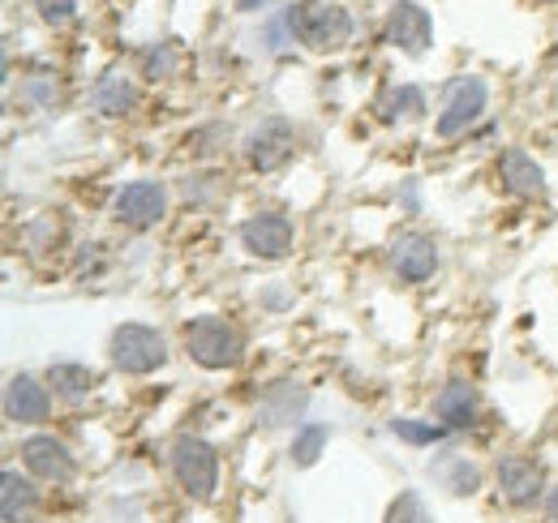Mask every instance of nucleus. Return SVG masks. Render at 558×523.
I'll return each mask as SVG.
<instances>
[{
    "instance_id": "nucleus-25",
    "label": "nucleus",
    "mask_w": 558,
    "mask_h": 523,
    "mask_svg": "<svg viewBox=\"0 0 558 523\" xmlns=\"http://www.w3.org/2000/svg\"><path fill=\"white\" fill-rule=\"evenodd\" d=\"M57 99H61V82H57L52 73H31V77L22 82V104H26V108L48 112V108H57Z\"/></svg>"
},
{
    "instance_id": "nucleus-17",
    "label": "nucleus",
    "mask_w": 558,
    "mask_h": 523,
    "mask_svg": "<svg viewBox=\"0 0 558 523\" xmlns=\"http://www.w3.org/2000/svg\"><path fill=\"white\" fill-rule=\"evenodd\" d=\"M301 412H305V391L296 382H276V387H267L263 399H258V425H267V429L296 425Z\"/></svg>"
},
{
    "instance_id": "nucleus-8",
    "label": "nucleus",
    "mask_w": 558,
    "mask_h": 523,
    "mask_svg": "<svg viewBox=\"0 0 558 523\" xmlns=\"http://www.w3.org/2000/svg\"><path fill=\"white\" fill-rule=\"evenodd\" d=\"M292 241H296V228L283 210H258L241 223V245L250 258L279 262L292 254Z\"/></svg>"
},
{
    "instance_id": "nucleus-16",
    "label": "nucleus",
    "mask_w": 558,
    "mask_h": 523,
    "mask_svg": "<svg viewBox=\"0 0 558 523\" xmlns=\"http://www.w3.org/2000/svg\"><path fill=\"white\" fill-rule=\"evenodd\" d=\"M138 104H142L138 86H134V77L121 73V69H108V73L90 86V108H95L99 117H108V121H125V117H134Z\"/></svg>"
},
{
    "instance_id": "nucleus-20",
    "label": "nucleus",
    "mask_w": 558,
    "mask_h": 523,
    "mask_svg": "<svg viewBox=\"0 0 558 523\" xmlns=\"http://www.w3.org/2000/svg\"><path fill=\"white\" fill-rule=\"evenodd\" d=\"M48 387L61 399H70V403H82V399H90L99 391V374L90 365H77V361H57L48 369Z\"/></svg>"
},
{
    "instance_id": "nucleus-18",
    "label": "nucleus",
    "mask_w": 558,
    "mask_h": 523,
    "mask_svg": "<svg viewBox=\"0 0 558 523\" xmlns=\"http://www.w3.org/2000/svg\"><path fill=\"white\" fill-rule=\"evenodd\" d=\"M374 112H378V121H387V125H396V121H421V117H425V90L413 86V82H391V86L378 95Z\"/></svg>"
},
{
    "instance_id": "nucleus-28",
    "label": "nucleus",
    "mask_w": 558,
    "mask_h": 523,
    "mask_svg": "<svg viewBox=\"0 0 558 523\" xmlns=\"http://www.w3.org/2000/svg\"><path fill=\"white\" fill-rule=\"evenodd\" d=\"M39 9V17L52 26V31H65L73 17H77V0H31Z\"/></svg>"
},
{
    "instance_id": "nucleus-10",
    "label": "nucleus",
    "mask_w": 558,
    "mask_h": 523,
    "mask_svg": "<svg viewBox=\"0 0 558 523\" xmlns=\"http://www.w3.org/2000/svg\"><path fill=\"white\" fill-rule=\"evenodd\" d=\"M383 35L391 48H400L404 57H425L429 44H434V17L429 9L417 0H396L387 9V22H383Z\"/></svg>"
},
{
    "instance_id": "nucleus-31",
    "label": "nucleus",
    "mask_w": 558,
    "mask_h": 523,
    "mask_svg": "<svg viewBox=\"0 0 558 523\" xmlns=\"http://www.w3.org/2000/svg\"><path fill=\"white\" fill-rule=\"evenodd\" d=\"M404 206H409V215H417V185L413 181L404 185Z\"/></svg>"
},
{
    "instance_id": "nucleus-29",
    "label": "nucleus",
    "mask_w": 558,
    "mask_h": 523,
    "mask_svg": "<svg viewBox=\"0 0 558 523\" xmlns=\"http://www.w3.org/2000/svg\"><path fill=\"white\" fill-rule=\"evenodd\" d=\"M207 181H215V177L198 172V177H185V185H181V190H185V197H190V202H210L219 190H207Z\"/></svg>"
},
{
    "instance_id": "nucleus-27",
    "label": "nucleus",
    "mask_w": 558,
    "mask_h": 523,
    "mask_svg": "<svg viewBox=\"0 0 558 523\" xmlns=\"http://www.w3.org/2000/svg\"><path fill=\"white\" fill-rule=\"evenodd\" d=\"M22 245H26L31 254L57 250V245H61V223H57V219H35V223H26V228H22Z\"/></svg>"
},
{
    "instance_id": "nucleus-24",
    "label": "nucleus",
    "mask_w": 558,
    "mask_h": 523,
    "mask_svg": "<svg viewBox=\"0 0 558 523\" xmlns=\"http://www.w3.org/2000/svg\"><path fill=\"white\" fill-rule=\"evenodd\" d=\"M177 69H181L177 44H150V48L142 52V77H146V82H172Z\"/></svg>"
},
{
    "instance_id": "nucleus-9",
    "label": "nucleus",
    "mask_w": 558,
    "mask_h": 523,
    "mask_svg": "<svg viewBox=\"0 0 558 523\" xmlns=\"http://www.w3.org/2000/svg\"><path fill=\"white\" fill-rule=\"evenodd\" d=\"M17 455L26 463V472H31L35 481H44V485H73V476H77L73 451L61 438H52V434H31V438H22Z\"/></svg>"
},
{
    "instance_id": "nucleus-26",
    "label": "nucleus",
    "mask_w": 558,
    "mask_h": 523,
    "mask_svg": "<svg viewBox=\"0 0 558 523\" xmlns=\"http://www.w3.org/2000/svg\"><path fill=\"white\" fill-rule=\"evenodd\" d=\"M383 523H434V511L425 507V498H421L417 489H404V494L387 507V520Z\"/></svg>"
},
{
    "instance_id": "nucleus-33",
    "label": "nucleus",
    "mask_w": 558,
    "mask_h": 523,
    "mask_svg": "<svg viewBox=\"0 0 558 523\" xmlns=\"http://www.w3.org/2000/svg\"><path fill=\"white\" fill-rule=\"evenodd\" d=\"M546 142H550V146H555V150H558V125H555V130H550V137H546Z\"/></svg>"
},
{
    "instance_id": "nucleus-1",
    "label": "nucleus",
    "mask_w": 558,
    "mask_h": 523,
    "mask_svg": "<svg viewBox=\"0 0 558 523\" xmlns=\"http://www.w3.org/2000/svg\"><path fill=\"white\" fill-rule=\"evenodd\" d=\"M288 13V31H292V44H301L305 52H344L352 44V13L336 0H296L283 9Z\"/></svg>"
},
{
    "instance_id": "nucleus-23",
    "label": "nucleus",
    "mask_w": 558,
    "mask_h": 523,
    "mask_svg": "<svg viewBox=\"0 0 558 523\" xmlns=\"http://www.w3.org/2000/svg\"><path fill=\"white\" fill-rule=\"evenodd\" d=\"M438 476H442V485H447L456 498H473V494L482 489V467L464 455L447 459V467H442Z\"/></svg>"
},
{
    "instance_id": "nucleus-21",
    "label": "nucleus",
    "mask_w": 558,
    "mask_h": 523,
    "mask_svg": "<svg viewBox=\"0 0 558 523\" xmlns=\"http://www.w3.org/2000/svg\"><path fill=\"white\" fill-rule=\"evenodd\" d=\"M327 442H331V425H323V421H305V425H296L288 455H292L296 467H314V463L323 459V451H327Z\"/></svg>"
},
{
    "instance_id": "nucleus-13",
    "label": "nucleus",
    "mask_w": 558,
    "mask_h": 523,
    "mask_svg": "<svg viewBox=\"0 0 558 523\" xmlns=\"http://www.w3.org/2000/svg\"><path fill=\"white\" fill-rule=\"evenodd\" d=\"M48 416H52V387H44L35 374H13L4 387V421L44 425Z\"/></svg>"
},
{
    "instance_id": "nucleus-22",
    "label": "nucleus",
    "mask_w": 558,
    "mask_h": 523,
    "mask_svg": "<svg viewBox=\"0 0 558 523\" xmlns=\"http://www.w3.org/2000/svg\"><path fill=\"white\" fill-rule=\"evenodd\" d=\"M391 434H396L400 442H409V447H438L451 429L438 425V421H421V416H396V421H391Z\"/></svg>"
},
{
    "instance_id": "nucleus-7",
    "label": "nucleus",
    "mask_w": 558,
    "mask_h": 523,
    "mask_svg": "<svg viewBox=\"0 0 558 523\" xmlns=\"http://www.w3.org/2000/svg\"><path fill=\"white\" fill-rule=\"evenodd\" d=\"M241 150H245V163L254 168V172H279L292 155H296V130H292V121H283V117H267V121H258L254 130L245 133V142H241Z\"/></svg>"
},
{
    "instance_id": "nucleus-3",
    "label": "nucleus",
    "mask_w": 558,
    "mask_h": 523,
    "mask_svg": "<svg viewBox=\"0 0 558 523\" xmlns=\"http://www.w3.org/2000/svg\"><path fill=\"white\" fill-rule=\"evenodd\" d=\"M108 356H112V369L125 374V378H150L168 365V339L159 327H146V323H121L108 339Z\"/></svg>"
},
{
    "instance_id": "nucleus-5",
    "label": "nucleus",
    "mask_w": 558,
    "mask_h": 523,
    "mask_svg": "<svg viewBox=\"0 0 558 523\" xmlns=\"http://www.w3.org/2000/svg\"><path fill=\"white\" fill-rule=\"evenodd\" d=\"M172 476L190 498L207 502L219 489V451L210 447L207 438H194V434L177 438L172 442Z\"/></svg>"
},
{
    "instance_id": "nucleus-11",
    "label": "nucleus",
    "mask_w": 558,
    "mask_h": 523,
    "mask_svg": "<svg viewBox=\"0 0 558 523\" xmlns=\"http://www.w3.org/2000/svg\"><path fill=\"white\" fill-rule=\"evenodd\" d=\"M387 262H391V270H396V279H400V283H425V279H434V275H438L442 254H438V241H434L429 232L409 228V232H400V236L391 241Z\"/></svg>"
},
{
    "instance_id": "nucleus-19",
    "label": "nucleus",
    "mask_w": 558,
    "mask_h": 523,
    "mask_svg": "<svg viewBox=\"0 0 558 523\" xmlns=\"http://www.w3.org/2000/svg\"><path fill=\"white\" fill-rule=\"evenodd\" d=\"M0 502H4V523H31L39 511V489L35 481H26L22 472H4L0 476Z\"/></svg>"
},
{
    "instance_id": "nucleus-15",
    "label": "nucleus",
    "mask_w": 558,
    "mask_h": 523,
    "mask_svg": "<svg viewBox=\"0 0 558 523\" xmlns=\"http://www.w3.org/2000/svg\"><path fill=\"white\" fill-rule=\"evenodd\" d=\"M498 181L502 190L515 197H546L550 185H546V168L524 150V146H507L498 155Z\"/></svg>"
},
{
    "instance_id": "nucleus-6",
    "label": "nucleus",
    "mask_w": 558,
    "mask_h": 523,
    "mask_svg": "<svg viewBox=\"0 0 558 523\" xmlns=\"http://www.w3.org/2000/svg\"><path fill=\"white\" fill-rule=\"evenodd\" d=\"M163 215H168V185H163V181L142 177V181L121 185L117 197H112V219H117L121 228H130V232H150V228H159Z\"/></svg>"
},
{
    "instance_id": "nucleus-30",
    "label": "nucleus",
    "mask_w": 558,
    "mask_h": 523,
    "mask_svg": "<svg viewBox=\"0 0 558 523\" xmlns=\"http://www.w3.org/2000/svg\"><path fill=\"white\" fill-rule=\"evenodd\" d=\"M542 511H546V523H558V485H550V489H546Z\"/></svg>"
},
{
    "instance_id": "nucleus-2",
    "label": "nucleus",
    "mask_w": 558,
    "mask_h": 523,
    "mask_svg": "<svg viewBox=\"0 0 558 523\" xmlns=\"http://www.w3.org/2000/svg\"><path fill=\"white\" fill-rule=\"evenodd\" d=\"M181 343H185L190 361L210 369V374L236 369L245 361V330L236 327V323H228V318H219V314L190 318L185 330H181Z\"/></svg>"
},
{
    "instance_id": "nucleus-32",
    "label": "nucleus",
    "mask_w": 558,
    "mask_h": 523,
    "mask_svg": "<svg viewBox=\"0 0 558 523\" xmlns=\"http://www.w3.org/2000/svg\"><path fill=\"white\" fill-rule=\"evenodd\" d=\"M267 0H236V13H258Z\"/></svg>"
},
{
    "instance_id": "nucleus-4",
    "label": "nucleus",
    "mask_w": 558,
    "mask_h": 523,
    "mask_svg": "<svg viewBox=\"0 0 558 523\" xmlns=\"http://www.w3.org/2000/svg\"><path fill=\"white\" fill-rule=\"evenodd\" d=\"M486 104H489L486 77H477V73H460V77H451V82L442 86V108H438V117H434V133H438L442 142L469 133L477 121H482Z\"/></svg>"
},
{
    "instance_id": "nucleus-12",
    "label": "nucleus",
    "mask_w": 558,
    "mask_h": 523,
    "mask_svg": "<svg viewBox=\"0 0 558 523\" xmlns=\"http://www.w3.org/2000/svg\"><path fill=\"white\" fill-rule=\"evenodd\" d=\"M494 476H498V494H502L515 511H529V507L546 502V472H542L537 459L502 455L498 467H494Z\"/></svg>"
},
{
    "instance_id": "nucleus-14",
    "label": "nucleus",
    "mask_w": 558,
    "mask_h": 523,
    "mask_svg": "<svg viewBox=\"0 0 558 523\" xmlns=\"http://www.w3.org/2000/svg\"><path fill=\"white\" fill-rule=\"evenodd\" d=\"M477 416H482V394H477V387H473L469 378H451V382L438 391V399H434V421L447 425L451 434L473 429Z\"/></svg>"
}]
</instances>
